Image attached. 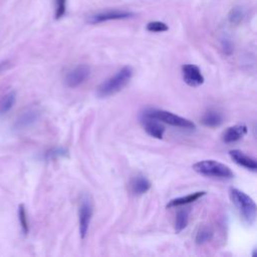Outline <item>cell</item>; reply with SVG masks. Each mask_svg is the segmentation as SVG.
<instances>
[{
  "label": "cell",
  "mask_w": 257,
  "mask_h": 257,
  "mask_svg": "<svg viewBox=\"0 0 257 257\" xmlns=\"http://www.w3.org/2000/svg\"><path fill=\"white\" fill-rule=\"evenodd\" d=\"M68 156V151L64 148H54L46 153V159H57Z\"/></svg>",
  "instance_id": "obj_21"
},
{
  "label": "cell",
  "mask_w": 257,
  "mask_h": 257,
  "mask_svg": "<svg viewBox=\"0 0 257 257\" xmlns=\"http://www.w3.org/2000/svg\"><path fill=\"white\" fill-rule=\"evenodd\" d=\"M142 115L155 118L159 121L168 123L173 126L177 127H182V128H188V130H193L196 127L195 123L191 121L188 118L182 117L180 115H177L171 111L164 110V109H157V108H148L146 109Z\"/></svg>",
  "instance_id": "obj_4"
},
{
  "label": "cell",
  "mask_w": 257,
  "mask_h": 257,
  "mask_svg": "<svg viewBox=\"0 0 257 257\" xmlns=\"http://www.w3.org/2000/svg\"><path fill=\"white\" fill-rule=\"evenodd\" d=\"M206 194V192L204 191H200V192H195L192 194H189L187 196L184 197H179L176 199L171 200L167 207L168 208H173V207H180V206H184V205H188L190 203H193L195 201H197L198 199H200L202 196H204Z\"/></svg>",
  "instance_id": "obj_14"
},
{
  "label": "cell",
  "mask_w": 257,
  "mask_h": 257,
  "mask_svg": "<svg viewBox=\"0 0 257 257\" xmlns=\"http://www.w3.org/2000/svg\"><path fill=\"white\" fill-rule=\"evenodd\" d=\"M92 214H93L92 199L88 194H83L80 199L79 210H78L79 234L81 239H84L87 234L89 224L92 218Z\"/></svg>",
  "instance_id": "obj_5"
},
{
  "label": "cell",
  "mask_w": 257,
  "mask_h": 257,
  "mask_svg": "<svg viewBox=\"0 0 257 257\" xmlns=\"http://www.w3.org/2000/svg\"><path fill=\"white\" fill-rule=\"evenodd\" d=\"M229 196L243 221L248 225H252L256 220L257 213V207L253 199L236 188H230Z\"/></svg>",
  "instance_id": "obj_2"
},
{
  "label": "cell",
  "mask_w": 257,
  "mask_h": 257,
  "mask_svg": "<svg viewBox=\"0 0 257 257\" xmlns=\"http://www.w3.org/2000/svg\"><path fill=\"white\" fill-rule=\"evenodd\" d=\"M213 237V231L209 227H202L196 234L195 241L197 244H204Z\"/></svg>",
  "instance_id": "obj_18"
},
{
  "label": "cell",
  "mask_w": 257,
  "mask_h": 257,
  "mask_svg": "<svg viewBox=\"0 0 257 257\" xmlns=\"http://www.w3.org/2000/svg\"><path fill=\"white\" fill-rule=\"evenodd\" d=\"M7 65V62L5 61V62H0V71L5 67Z\"/></svg>",
  "instance_id": "obj_25"
},
{
  "label": "cell",
  "mask_w": 257,
  "mask_h": 257,
  "mask_svg": "<svg viewBox=\"0 0 257 257\" xmlns=\"http://www.w3.org/2000/svg\"><path fill=\"white\" fill-rule=\"evenodd\" d=\"M201 121L204 125L209 127H216L222 124L223 122V115L218 112L217 110L210 109L204 113L201 118Z\"/></svg>",
  "instance_id": "obj_15"
},
{
  "label": "cell",
  "mask_w": 257,
  "mask_h": 257,
  "mask_svg": "<svg viewBox=\"0 0 257 257\" xmlns=\"http://www.w3.org/2000/svg\"><path fill=\"white\" fill-rule=\"evenodd\" d=\"M90 74V68L86 64H79L73 69H71L65 76V84L70 87L74 88L83 83Z\"/></svg>",
  "instance_id": "obj_6"
},
{
  "label": "cell",
  "mask_w": 257,
  "mask_h": 257,
  "mask_svg": "<svg viewBox=\"0 0 257 257\" xmlns=\"http://www.w3.org/2000/svg\"><path fill=\"white\" fill-rule=\"evenodd\" d=\"M40 116V111L37 108H29L18 117L16 121V127L17 128H26L29 127L30 125L34 124Z\"/></svg>",
  "instance_id": "obj_13"
},
{
  "label": "cell",
  "mask_w": 257,
  "mask_h": 257,
  "mask_svg": "<svg viewBox=\"0 0 257 257\" xmlns=\"http://www.w3.org/2000/svg\"><path fill=\"white\" fill-rule=\"evenodd\" d=\"M151 182L143 175L134 177L130 182V192L135 196H141L151 189Z\"/></svg>",
  "instance_id": "obj_12"
},
{
  "label": "cell",
  "mask_w": 257,
  "mask_h": 257,
  "mask_svg": "<svg viewBox=\"0 0 257 257\" xmlns=\"http://www.w3.org/2000/svg\"><path fill=\"white\" fill-rule=\"evenodd\" d=\"M15 101H16V92L14 90L5 94V96L2 98V101L0 103V112L6 113L7 111H9L13 107Z\"/></svg>",
  "instance_id": "obj_17"
},
{
  "label": "cell",
  "mask_w": 257,
  "mask_h": 257,
  "mask_svg": "<svg viewBox=\"0 0 257 257\" xmlns=\"http://www.w3.org/2000/svg\"><path fill=\"white\" fill-rule=\"evenodd\" d=\"M18 217H19V222L22 228V231L24 234H27L29 231V227H28V221H27V216H26V211H25V207L23 204L19 205L18 208Z\"/></svg>",
  "instance_id": "obj_19"
},
{
  "label": "cell",
  "mask_w": 257,
  "mask_h": 257,
  "mask_svg": "<svg viewBox=\"0 0 257 257\" xmlns=\"http://www.w3.org/2000/svg\"><path fill=\"white\" fill-rule=\"evenodd\" d=\"M182 74L184 81L192 87L200 86L204 83V76L197 65L185 64L182 66Z\"/></svg>",
  "instance_id": "obj_7"
},
{
  "label": "cell",
  "mask_w": 257,
  "mask_h": 257,
  "mask_svg": "<svg viewBox=\"0 0 257 257\" xmlns=\"http://www.w3.org/2000/svg\"><path fill=\"white\" fill-rule=\"evenodd\" d=\"M228 18L231 23L239 24L243 19V11L239 7H235L230 11Z\"/></svg>",
  "instance_id": "obj_22"
},
{
  "label": "cell",
  "mask_w": 257,
  "mask_h": 257,
  "mask_svg": "<svg viewBox=\"0 0 257 257\" xmlns=\"http://www.w3.org/2000/svg\"><path fill=\"white\" fill-rule=\"evenodd\" d=\"M222 48H223L224 52L228 55H230L233 51V46H232V43L229 39H223L222 40Z\"/></svg>",
  "instance_id": "obj_24"
},
{
  "label": "cell",
  "mask_w": 257,
  "mask_h": 257,
  "mask_svg": "<svg viewBox=\"0 0 257 257\" xmlns=\"http://www.w3.org/2000/svg\"><path fill=\"white\" fill-rule=\"evenodd\" d=\"M193 170L202 176L220 180H231L234 178V173L228 166L214 160L198 162L193 165Z\"/></svg>",
  "instance_id": "obj_3"
},
{
  "label": "cell",
  "mask_w": 257,
  "mask_h": 257,
  "mask_svg": "<svg viewBox=\"0 0 257 257\" xmlns=\"http://www.w3.org/2000/svg\"><path fill=\"white\" fill-rule=\"evenodd\" d=\"M66 10V0H55V19H60Z\"/></svg>",
  "instance_id": "obj_23"
},
{
  "label": "cell",
  "mask_w": 257,
  "mask_h": 257,
  "mask_svg": "<svg viewBox=\"0 0 257 257\" xmlns=\"http://www.w3.org/2000/svg\"><path fill=\"white\" fill-rule=\"evenodd\" d=\"M134 16L132 12L122 11V10H106L94 14L88 18L89 23H100L108 20H116V19H125Z\"/></svg>",
  "instance_id": "obj_8"
},
{
  "label": "cell",
  "mask_w": 257,
  "mask_h": 257,
  "mask_svg": "<svg viewBox=\"0 0 257 257\" xmlns=\"http://www.w3.org/2000/svg\"><path fill=\"white\" fill-rule=\"evenodd\" d=\"M189 214L190 210L189 209H180L178 210L176 214V219H175V231L176 233L182 232L188 225L189 223Z\"/></svg>",
  "instance_id": "obj_16"
},
{
  "label": "cell",
  "mask_w": 257,
  "mask_h": 257,
  "mask_svg": "<svg viewBox=\"0 0 257 257\" xmlns=\"http://www.w3.org/2000/svg\"><path fill=\"white\" fill-rule=\"evenodd\" d=\"M169 29L168 25L161 21H152L147 24V30L152 32H164Z\"/></svg>",
  "instance_id": "obj_20"
},
{
  "label": "cell",
  "mask_w": 257,
  "mask_h": 257,
  "mask_svg": "<svg viewBox=\"0 0 257 257\" xmlns=\"http://www.w3.org/2000/svg\"><path fill=\"white\" fill-rule=\"evenodd\" d=\"M247 134V126L245 124H236L229 126L222 134V141L226 144L238 142Z\"/></svg>",
  "instance_id": "obj_11"
},
{
  "label": "cell",
  "mask_w": 257,
  "mask_h": 257,
  "mask_svg": "<svg viewBox=\"0 0 257 257\" xmlns=\"http://www.w3.org/2000/svg\"><path fill=\"white\" fill-rule=\"evenodd\" d=\"M229 155L231 157V159L238 164L241 167H244L245 169L251 171V172H256L257 171V163L256 161L247 156L246 154H244L243 152L239 151V150H232L229 152Z\"/></svg>",
  "instance_id": "obj_10"
},
{
  "label": "cell",
  "mask_w": 257,
  "mask_h": 257,
  "mask_svg": "<svg viewBox=\"0 0 257 257\" xmlns=\"http://www.w3.org/2000/svg\"><path fill=\"white\" fill-rule=\"evenodd\" d=\"M134 70L132 66H123L114 75L105 79L96 88V94L99 97H108L120 91L133 77Z\"/></svg>",
  "instance_id": "obj_1"
},
{
  "label": "cell",
  "mask_w": 257,
  "mask_h": 257,
  "mask_svg": "<svg viewBox=\"0 0 257 257\" xmlns=\"http://www.w3.org/2000/svg\"><path fill=\"white\" fill-rule=\"evenodd\" d=\"M141 122L143 124L144 130L147 132V134L155 139H162L165 133V127L161 124V122L155 118L147 117L142 115L141 116Z\"/></svg>",
  "instance_id": "obj_9"
}]
</instances>
